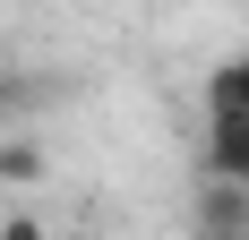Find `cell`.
<instances>
[{"instance_id": "1", "label": "cell", "mask_w": 249, "mask_h": 240, "mask_svg": "<svg viewBox=\"0 0 249 240\" xmlns=\"http://www.w3.org/2000/svg\"><path fill=\"white\" fill-rule=\"evenodd\" d=\"M189 223H198V240H249V180L206 171L198 197H189Z\"/></svg>"}, {"instance_id": "2", "label": "cell", "mask_w": 249, "mask_h": 240, "mask_svg": "<svg viewBox=\"0 0 249 240\" xmlns=\"http://www.w3.org/2000/svg\"><path fill=\"white\" fill-rule=\"evenodd\" d=\"M206 171L249 180V120L241 112H206Z\"/></svg>"}, {"instance_id": "3", "label": "cell", "mask_w": 249, "mask_h": 240, "mask_svg": "<svg viewBox=\"0 0 249 240\" xmlns=\"http://www.w3.org/2000/svg\"><path fill=\"white\" fill-rule=\"evenodd\" d=\"M206 112H241L249 120V60H215L206 69Z\"/></svg>"}, {"instance_id": "4", "label": "cell", "mask_w": 249, "mask_h": 240, "mask_svg": "<svg viewBox=\"0 0 249 240\" xmlns=\"http://www.w3.org/2000/svg\"><path fill=\"white\" fill-rule=\"evenodd\" d=\"M0 180L18 189V180H43V146L35 137H0Z\"/></svg>"}, {"instance_id": "5", "label": "cell", "mask_w": 249, "mask_h": 240, "mask_svg": "<svg viewBox=\"0 0 249 240\" xmlns=\"http://www.w3.org/2000/svg\"><path fill=\"white\" fill-rule=\"evenodd\" d=\"M26 103H35V86H26V77H18V69H0V129H9V120H18V112H26Z\"/></svg>"}, {"instance_id": "6", "label": "cell", "mask_w": 249, "mask_h": 240, "mask_svg": "<svg viewBox=\"0 0 249 240\" xmlns=\"http://www.w3.org/2000/svg\"><path fill=\"white\" fill-rule=\"evenodd\" d=\"M0 240H52V232H43L35 215H0Z\"/></svg>"}]
</instances>
